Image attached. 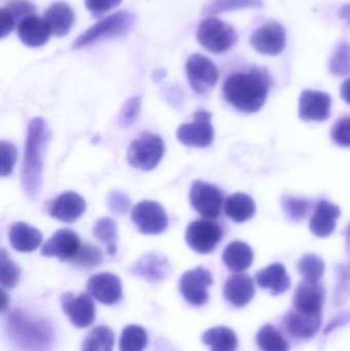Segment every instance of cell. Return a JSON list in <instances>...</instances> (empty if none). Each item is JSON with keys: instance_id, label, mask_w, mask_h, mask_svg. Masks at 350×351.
Segmentation results:
<instances>
[{"instance_id": "6da1fadb", "label": "cell", "mask_w": 350, "mask_h": 351, "mask_svg": "<svg viewBox=\"0 0 350 351\" xmlns=\"http://www.w3.org/2000/svg\"><path fill=\"white\" fill-rule=\"evenodd\" d=\"M271 78L261 69L230 74L223 84L224 98L238 111L255 113L264 106Z\"/></svg>"}, {"instance_id": "7a4b0ae2", "label": "cell", "mask_w": 350, "mask_h": 351, "mask_svg": "<svg viewBox=\"0 0 350 351\" xmlns=\"http://www.w3.org/2000/svg\"><path fill=\"white\" fill-rule=\"evenodd\" d=\"M51 131L47 121L35 117L30 121L27 133L24 162L22 169V185L28 197H37L42 184L43 166Z\"/></svg>"}, {"instance_id": "3957f363", "label": "cell", "mask_w": 350, "mask_h": 351, "mask_svg": "<svg viewBox=\"0 0 350 351\" xmlns=\"http://www.w3.org/2000/svg\"><path fill=\"white\" fill-rule=\"evenodd\" d=\"M8 324L10 338L23 351H43L51 346L53 330L47 321L14 311Z\"/></svg>"}, {"instance_id": "277c9868", "label": "cell", "mask_w": 350, "mask_h": 351, "mask_svg": "<svg viewBox=\"0 0 350 351\" xmlns=\"http://www.w3.org/2000/svg\"><path fill=\"white\" fill-rule=\"evenodd\" d=\"M135 16L129 12H118L102 19L84 31L73 43V49H82L106 39L125 36L133 28Z\"/></svg>"}, {"instance_id": "5b68a950", "label": "cell", "mask_w": 350, "mask_h": 351, "mask_svg": "<svg viewBox=\"0 0 350 351\" xmlns=\"http://www.w3.org/2000/svg\"><path fill=\"white\" fill-rule=\"evenodd\" d=\"M164 154V144L160 136L142 133L127 149V162L135 169L151 171L155 169Z\"/></svg>"}, {"instance_id": "8992f818", "label": "cell", "mask_w": 350, "mask_h": 351, "mask_svg": "<svg viewBox=\"0 0 350 351\" xmlns=\"http://www.w3.org/2000/svg\"><path fill=\"white\" fill-rule=\"evenodd\" d=\"M197 36L199 43L213 53H225L238 40V34L234 27L215 16H209L201 21Z\"/></svg>"}, {"instance_id": "52a82bcc", "label": "cell", "mask_w": 350, "mask_h": 351, "mask_svg": "<svg viewBox=\"0 0 350 351\" xmlns=\"http://www.w3.org/2000/svg\"><path fill=\"white\" fill-rule=\"evenodd\" d=\"M132 220L143 234H160L168 226L166 210L158 202L151 200H144L136 204L132 210Z\"/></svg>"}, {"instance_id": "ba28073f", "label": "cell", "mask_w": 350, "mask_h": 351, "mask_svg": "<svg viewBox=\"0 0 350 351\" xmlns=\"http://www.w3.org/2000/svg\"><path fill=\"white\" fill-rule=\"evenodd\" d=\"M186 73L191 88L197 94L210 92L219 80L217 66L201 53H195L189 57Z\"/></svg>"}, {"instance_id": "9c48e42d", "label": "cell", "mask_w": 350, "mask_h": 351, "mask_svg": "<svg viewBox=\"0 0 350 351\" xmlns=\"http://www.w3.org/2000/svg\"><path fill=\"white\" fill-rule=\"evenodd\" d=\"M212 114L205 110L195 112V121L181 125L177 130V138L185 146L205 148L213 143L214 130Z\"/></svg>"}, {"instance_id": "30bf717a", "label": "cell", "mask_w": 350, "mask_h": 351, "mask_svg": "<svg viewBox=\"0 0 350 351\" xmlns=\"http://www.w3.org/2000/svg\"><path fill=\"white\" fill-rule=\"evenodd\" d=\"M223 237L221 227L213 221L199 220L191 222L186 229L187 245L199 254H209L215 250Z\"/></svg>"}, {"instance_id": "8fae6325", "label": "cell", "mask_w": 350, "mask_h": 351, "mask_svg": "<svg viewBox=\"0 0 350 351\" xmlns=\"http://www.w3.org/2000/svg\"><path fill=\"white\" fill-rule=\"evenodd\" d=\"M191 206L205 219H217L223 206V193L219 188L203 181L193 182L190 188Z\"/></svg>"}, {"instance_id": "7c38bea8", "label": "cell", "mask_w": 350, "mask_h": 351, "mask_svg": "<svg viewBox=\"0 0 350 351\" xmlns=\"http://www.w3.org/2000/svg\"><path fill=\"white\" fill-rule=\"evenodd\" d=\"M213 284L211 272L199 266L183 274L180 280V292L185 300L193 306H203L209 300L208 290Z\"/></svg>"}, {"instance_id": "4fadbf2b", "label": "cell", "mask_w": 350, "mask_h": 351, "mask_svg": "<svg viewBox=\"0 0 350 351\" xmlns=\"http://www.w3.org/2000/svg\"><path fill=\"white\" fill-rule=\"evenodd\" d=\"M62 308L69 317L74 327L84 329L92 325L96 319V309L90 295L82 293L74 296L72 293H64L61 297Z\"/></svg>"}, {"instance_id": "5bb4252c", "label": "cell", "mask_w": 350, "mask_h": 351, "mask_svg": "<svg viewBox=\"0 0 350 351\" xmlns=\"http://www.w3.org/2000/svg\"><path fill=\"white\" fill-rule=\"evenodd\" d=\"M251 45L262 55H279L286 47L285 29L279 23H266L253 32Z\"/></svg>"}, {"instance_id": "9a60e30c", "label": "cell", "mask_w": 350, "mask_h": 351, "mask_svg": "<svg viewBox=\"0 0 350 351\" xmlns=\"http://www.w3.org/2000/svg\"><path fill=\"white\" fill-rule=\"evenodd\" d=\"M79 237L70 229H60L42 245L40 254L45 257H55L61 261H70L79 250Z\"/></svg>"}, {"instance_id": "2e32d148", "label": "cell", "mask_w": 350, "mask_h": 351, "mask_svg": "<svg viewBox=\"0 0 350 351\" xmlns=\"http://www.w3.org/2000/svg\"><path fill=\"white\" fill-rule=\"evenodd\" d=\"M90 296L104 305H113L123 296V286L118 276L110 272L95 274L86 285Z\"/></svg>"}, {"instance_id": "e0dca14e", "label": "cell", "mask_w": 350, "mask_h": 351, "mask_svg": "<svg viewBox=\"0 0 350 351\" xmlns=\"http://www.w3.org/2000/svg\"><path fill=\"white\" fill-rule=\"evenodd\" d=\"M294 309L306 315H322L325 303V289L320 282L303 280L294 295Z\"/></svg>"}, {"instance_id": "ac0fdd59", "label": "cell", "mask_w": 350, "mask_h": 351, "mask_svg": "<svg viewBox=\"0 0 350 351\" xmlns=\"http://www.w3.org/2000/svg\"><path fill=\"white\" fill-rule=\"evenodd\" d=\"M331 97L326 93L304 90L299 100V117L304 121H325L330 117Z\"/></svg>"}, {"instance_id": "d6986e66", "label": "cell", "mask_w": 350, "mask_h": 351, "mask_svg": "<svg viewBox=\"0 0 350 351\" xmlns=\"http://www.w3.org/2000/svg\"><path fill=\"white\" fill-rule=\"evenodd\" d=\"M86 200L76 192L60 194L47 208L49 216L62 222L71 223L79 219L86 212Z\"/></svg>"}, {"instance_id": "ffe728a7", "label": "cell", "mask_w": 350, "mask_h": 351, "mask_svg": "<svg viewBox=\"0 0 350 351\" xmlns=\"http://www.w3.org/2000/svg\"><path fill=\"white\" fill-rule=\"evenodd\" d=\"M170 271L168 258L158 252H150L142 256L132 268V274L151 282L166 280Z\"/></svg>"}, {"instance_id": "44dd1931", "label": "cell", "mask_w": 350, "mask_h": 351, "mask_svg": "<svg viewBox=\"0 0 350 351\" xmlns=\"http://www.w3.org/2000/svg\"><path fill=\"white\" fill-rule=\"evenodd\" d=\"M224 298L226 301L238 307L246 306L254 298V282L247 274H232L224 285Z\"/></svg>"}, {"instance_id": "7402d4cb", "label": "cell", "mask_w": 350, "mask_h": 351, "mask_svg": "<svg viewBox=\"0 0 350 351\" xmlns=\"http://www.w3.org/2000/svg\"><path fill=\"white\" fill-rule=\"evenodd\" d=\"M321 324L322 315H306L295 309L284 317V326L288 333L299 339L308 340L314 337L320 330Z\"/></svg>"}, {"instance_id": "603a6c76", "label": "cell", "mask_w": 350, "mask_h": 351, "mask_svg": "<svg viewBox=\"0 0 350 351\" xmlns=\"http://www.w3.org/2000/svg\"><path fill=\"white\" fill-rule=\"evenodd\" d=\"M35 6L29 0H10L0 10V36H8L21 22L35 14Z\"/></svg>"}, {"instance_id": "cb8c5ba5", "label": "cell", "mask_w": 350, "mask_h": 351, "mask_svg": "<svg viewBox=\"0 0 350 351\" xmlns=\"http://www.w3.org/2000/svg\"><path fill=\"white\" fill-rule=\"evenodd\" d=\"M340 208L328 200H321L314 208L310 219V228L318 237H327L334 232L337 219L340 217Z\"/></svg>"}, {"instance_id": "d4e9b609", "label": "cell", "mask_w": 350, "mask_h": 351, "mask_svg": "<svg viewBox=\"0 0 350 351\" xmlns=\"http://www.w3.org/2000/svg\"><path fill=\"white\" fill-rule=\"evenodd\" d=\"M18 38L26 47H39L49 40L51 33L45 19L36 14L28 16L16 27Z\"/></svg>"}, {"instance_id": "484cf974", "label": "cell", "mask_w": 350, "mask_h": 351, "mask_svg": "<svg viewBox=\"0 0 350 351\" xmlns=\"http://www.w3.org/2000/svg\"><path fill=\"white\" fill-rule=\"evenodd\" d=\"M45 21L51 34L55 36H65L71 30L75 22V14L69 4L65 2H55L45 14Z\"/></svg>"}, {"instance_id": "4316f807", "label": "cell", "mask_w": 350, "mask_h": 351, "mask_svg": "<svg viewBox=\"0 0 350 351\" xmlns=\"http://www.w3.org/2000/svg\"><path fill=\"white\" fill-rule=\"evenodd\" d=\"M256 282L260 288L268 290L273 296L287 292L291 287V280L285 266L273 263L256 274Z\"/></svg>"}, {"instance_id": "83f0119b", "label": "cell", "mask_w": 350, "mask_h": 351, "mask_svg": "<svg viewBox=\"0 0 350 351\" xmlns=\"http://www.w3.org/2000/svg\"><path fill=\"white\" fill-rule=\"evenodd\" d=\"M42 241L40 231L24 222L12 224L10 229V245L21 253L34 252Z\"/></svg>"}, {"instance_id": "f1b7e54d", "label": "cell", "mask_w": 350, "mask_h": 351, "mask_svg": "<svg viewBox=\"0 0 350 351\" xmlns=\"http://www.w3.org/2000/svg\"><path fill=\"white\" fill-rule=\"evenodd\" d=\"M222 259L228 269L234 272H242L252 265L254 253L250 245L244 241H236L225 247Z\"/></svg>"}, {"instance_id": "f546056e", "label": "cell", "mask_w": 350, "mask_h": 351, "mask_svg": "<svg viewBox=\"0 0 350 351\" xmlns=\"http://www.w3.org/2000/svg\"><path fill=\"white\" fill-rule=\"evenodd\" d=\"M226 216L236 223H244L254 217L256 213V204L248 194L236 193L226 199Z\"/></svg>"}, {"instance_id": "4dcf8cb0", "label": "cell", "mask_w": 350, "mask_h": 351, "mask_svg": "<svg viewBox=\"0 0 350 351\" xmlns=\"http://www.w3.org/2000/svg\"><path fill=\"white\" fill-rule=\"evenodd\" d=\"M201 340L211 351H236L238 341L236 333L227 327H214L205 331Z\"/></svg>"}, {"instance_id": "1f68e13d", "label": "cell", "mask_w": 350, "mask_h": 351, "mask_svg": "<svg viewBox=\"0 0 350 351\" xmlns=\"http://www.w3.org/2000/svg\"><path fill=\"white\" fill-rule=\"evenodd\" d=\"M114 341V333L110 328L98 326L84 338L82 351H112Z\"/></svg>"}, {"instance_id": "d6a6232c", "label": "cell", "mask_w": 350, "mask_h": 351, "mask_svg": "<svg viewBox=\"0 0 350 351\" xmlns=\"http://www.w3.org/2000/svg\"><path fill=\"white\" fill-rule=\"evenodd\" d=\"M260 351H289L290 346L284 336L271 325H265L256 336Z\"/></svg>"}, {"instance_id": "836d02e7", "label": "cell", "mask_w": 350, "mask_h": 351, "mask_svg": "<svg viewBox=\"0 0 350 351\" xmlns=\"http://www.w3.org/2000/svg\"><path fill=\"white\" fill-rule=\"evenodd\" d=\"M92 233L97 239L104 243L109 255L112 256L116 253L117 226L112 219L109 217L99 219L95 224Z\"/></svg>"}, {"instance_id": "e575fe53", "label": "cell", "mask_w": 350, "mask_h": 351, "mask_svg": "<svg viewBox=\"0 0 350 351\" xmlns=\"http://www.w3.org/2000/svg\"><path fill=\"white\" fill-rule=\"evenodd\" d=\"M148 344V336L143 328L137 325L127 326L123 330L119 341L121 351H144Z\"/></svg>"}, {"instance_id": "d590c367", "label": "cell", "mask_w": 350, "mask_h": 351, "mask_svg": "<svg viewBox=\"0 0 350 351\" xmlns=\"http://www.w3.org/2000/svg\"><path fill=\"white\" fill-rule=\"evenodd\" d=\"M298 271L303 276L304 280L318 282L324 276L325 263L322 258L314 254L304 255L298 262Z\"/></svg>"}, {"instance_id": "8d00e7d4", "label": "cell", "mask_w": 350, "mask_h": 351, "mask_svg": "<svg viewBox=\"0 0 350 351\" xmlns=\"http://www.w3.org/2000/svg\"><path fill=\"white\" fill-rule=\"evenodd\" d=\"M253 8H263L262 0H211L205 8V14L213 16L224 12Z\"/></svg>"}, {"instance_id": "74e56055", "label": "cell", "mask_w": 350, "mask_h": 351, "mask_svg": "<svg viewBox=\"0 0 350 351\" xmlns=\"http://www.w3.org/2000/svg\"><path fill=\"white\" fill-rule=\"evenodd\" d=\"M21 271L18 266L10 259L5 250L0 252V282L2 287L12 289L20 280Z\"/></svg>"}, {"instance_id": "f35d334b", "label": "cell", "mask_w": 350, "mask_h": 351, "mask_svg": "<svg viewBox=\"0 0 350 351\" xmlns=\"http://www.w3.org/2000/svg\"><path fill=\"white\" fill-rule=\"evenodd\" d=\"M330 72L334 75L345 76L350 73V45L342 43L335 49L330 60Z\"/></svg>"}, {"instance_id": "ab89813d", "label": "cell", "mask_w": 350, "mask_h": 351, "mask_svg": "<svg viewBox=\"0 0 350 351\" xmlns=\"http://www.w3.org/2000/svg\"><path fill=\"white\" fill-rule=\"evenodd\" d=\"M102 251L98 247L90 243H82L72 263L79 267L90 268L99 265L102 262Z\"/></svg>"}, {"instance_id": "60d3db41", "label": "cell", "mask_w": 350, "mask_h": 351, "mask_svg": "<svg viewBox=\"0 0 350 351\" xmlns=\"http://www.w3.org/2000/svg\"><path fill=\"white\" fill-rule=\"evenodd\" d=\"M283 208L287 216L293 221H301L310 214L312 204L306 199L284 195Z\"/></svg>"}, {"instance_id": "b9f144b4", "label": "cell", "mask_w": 350, "mask_h": 351, "mask_svg": "<svg viewBox=\"0 0 350 351\" xmlns=\"http://www.w3.org/2000/svg\"><path fill=\"white\" fill-rule=\"evenodd\" d=\"M350 296V262L336 268V287L334 300L336 305L341 304Z\"/></svg>"}, {"instance_id": "7bdbcfd3", "label": "cell", "mask_w": 350, "mask_h": 351, "mask_svg": "<svg viewBox=\"0 0 350 351\" xmlns=\"http://www.w3.org/2000/svg\"><path fill=\"white\" fill-rule=\"evenodd\" d=\"M140 111H141V99L139 97H133L127 100L119 114L118 123L121 127L127 128L134 125L139 117Z\"/></svg>"}, {"instance_id": "ee69618b", "label": "cell", "mask_w": 350, "mask_h": 351, "mask_svg": "<svg viewBox=\"0 0 350 351\" xmlns=\"http://www.w3.org/2000/svg\"><path fill=\"white\" fill-rule=\"evenodd\" d=\"M0 156H1V164H0L1 176L8 177L12 174L16 160V149L14 144L8 141L0 142Z\"/></svg>"}, {"instance_id": "f6af8a7d", "label": "cell", "mask_w": 350, "mask_h": 351, "mask_svg": "<svg viewBox=\"0 0 350 351\" xmlns=\"http://www.w3.org/2000/svg\"><path fill=\"white\" fill-rule=\"evenodd\" d=\"M107 206L111 213L117 216H123L131 206L129 196L121 191H111L107 196Z\"/></svg>"}, {"instance_id": "bcb514c9", "label": "cell", "mask_w": 350, "mask_h": 351, "mask_svg": "<svg viewBox=\"0 0 350 351\" xmlns=\"http://www.w3.org/2000/svg\"><path fill=\"white\" fill-rule=\"evenodd\" d=\"M332 139L341 147H350V117H343L335 123Z\"/></svg>"}, {"instance_id": "7dc6e473", "label": "cell", "mask_w": 350, "mask_h": 351, "mask_svg": "<svg viewBox=\"0 0 350 351\" xmlns=\"http://www.w3.org/2000/svg\"><path fill=\"white\" fill-rule=\"evenodd\" d=\"M123 0H84L86 8L94 16H101L117 8Z\"/></svg>"}, {"instance_id": "c3c4849f", "label": "cell", "mask_w": 350, "mask_h": 351, "mask_svg": "<svg viewBox=\"0 0 350 351\" xmlns=\"http://www.w3.org/2000/svg\"><path fill=\"white\" fill-rule=\"evenodd\" d=\"M340 96L347 104L350 105V78L345 80L341 86Z\"/></svg>"}, {"instance_id": "681fc988", "label": "cell", "mask_w": 350, "mask_h": 351, "mask_svg": "<svg viewBox=\"0 0 350 351\" xmlns=\"http://www.w3.org/2000/svg\"><path fill=\"white\" fill-rule=\"evenodd\" d=\"M339 18L350 26V3L345 4L339 10Z\"/></svg>"}, {"instance_id": "f907efd6", "label": "cell", "mask_w": 350, "mask_h": 351, "mask_svg": "<svg viewBox=\"0 0 350 351\" xmlns=\"http://www.w3.org/2000/svg\"><path fill=\"white\" fill-rule=\"evenodd\" d=\"M8 304V295L5 294L4 291H1V309L2 311H5L6 306Z\"/></svg>"}, {"instance_id": "816d5d0a", "label": "cell", "mask_w": 350, "mask_h": 351, "mask_svg": "<svg viewBox=\"0 0 350 351\" xmlns=\"http://www.w3.org/2000/svg\"><path fill=\"white\" fill-rule=\"evenodd\" d=\"M347 253L350 255V224L349 225V227H347Z\"/></svg>"}]
</instances>
